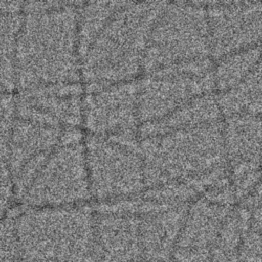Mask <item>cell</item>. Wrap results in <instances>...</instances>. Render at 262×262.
I'll return each instance as SVG.
<instances>
[{
	"instance_id": "6da1fadb",
	"label": "cell",
	"mask_w": 262,
	"mask_h": 262,
	"mask_svg": "<svg viewBox=\"0 0 262 262\" xmlns=\"http://www.w3.org/2000/svg\"><path fill=\"white\" fill-rule=\"evenodd\" d=\"M15 45V86L25 91L78 83L79 9L73 3L30 2Z\"/></svg>"
},
{
	"instance_id": "7a4b0ae2",
	"label": "cell",
	"mask_w": 262,
	"mask_h": 262,
	"mask_svg": "<svg viewBox=\"0 0 262 262\" xmlns=\"http://www.w3.org/2000/svg\"><path fill=\"white\" fill-rule=\"evenodd\" d=\"M222 121L139 139L145 188L184 182L207 192L227 185Z\"/></svg>"
},
{
	"instance_id": "3957f363",
	"label": "cell",
	"mask_w": 262,
	"mask_h": 262,
	"mask_svg": "<svg viewBox=\"0 0 262 262\" xmlns=\"http://www.w3.org/2000/svg\"><path fill=\"white\" fill-rule=\"evenodd\" d=\"M167 3L123 2L80 56L81 77L92 92L142 75L155 23Z\"/></svg>"
},
{
	"instance_id": "277c9868",
	"label": "cell",
	"mask_w": 262,
	"mask_h": 262,
	"mask_svg": "<svg viewBox=\"0 0 262 262\" xmlns=\"http://www.w3.org/2000/svg\"><path fill=\"white\" fill-rule=\"evenodd\" d=\"M14 228L25 261L96 262L95 215L87 207L28 210Z\"/></svg>"
},
{
	"instance_id": "5b68a950",
	"label": "cell",
	"mask_w": 262,
	"mask_h": 262,
	"mask_svg": "<svg viewBox=\"0 0 262 262\" xmlns=\"http://www.w3.org/2000/svg\"><path fill=\"white\" fill-rule=\"evenodd\" d=\"M211 58L207 7L168 3L155 23L142 61V75Z\"/></svg>"
},
{
	"instance_id": "8992f818",
	"label": "cell",
	"mask_w": 262,
	"mask_h": 262,
	"mask_svg": "<svg viewBox=\"0 0 262 262\" xmlns=\"http://www.w3.org/2000/svg\"><path fill=\"white\" fill-rule=\"evenodd\" d=\"M84 147L91 198L110 202L139 195L145 189L139 142L90 134Z\"/></svg>"
},
{
	"instance_id": "52a82bcc",
	"label": "cell",
	"mask_w": 262,
	"mask_h": 262,
	"mask_svg": "<svg viewBox=\"0 0 262 262\" xmlns=\"http://www.w3.org/2000/svg\"><path fill=\"white\" fill-rule=\"evenodd\" d=\"M211 58L181 63L144 75L138 81L139 125L157 122L191 99L215 92Z\"/></svg>"
},
{
	"instance_id": "ba28073f",
	"label": "cell",
	"mask_w": 262,
	"mask_h": 262,
	"mask_svg": "<svg viewBox=\"0 0 262 262\" xmlns=\"http://www.w3.org/2000/svg\"><path fill=\"white\" fill-rule=\"evenodd\" d=\"M91 198L85 147L60 140L20 201L41 208L67 207Z\"/></svg>"
},
{
	"instance_id": "9c48e42d",
	"label": "cell",
	"mask_w": 262,
	"mask_h": 262,
	"mask_svg": "<svg viewBox=\"0 0 262 262\" xmlns=\"http://www.w3.org/2000/svg\"><path fill=\"white\" fill-rule=\"evenodd\" d=\"M138 82L114 84L88 92L83 100V122L93 135L139 139Z\"/></svg>"
},
{
	"instance_id": "30bf717a",
	"label": "cell",
	"mask_w": 262,
	"mask_h": 262,
	"mask_svg": "<svg viewBox=\"0 0 262 262\" xmlns=\"http://www.w3.org/2000/svg\"><path fill=\"white\" fill-rule=\"evenodd\" d=\"M211 57L262 44V2L216 3L207 7Z\"/></svg>"
},
{
	"instance_id": "8fae6325",
	"label": "cell",
	"mask_w": 262,
	"mask_h": 262,
	"mask_svg": "<svg viewBox=\"0 0 262 262\" xmlns=\"http://www.w3.org/2000/svg\"><path fill=\"white\" fill-rule=\"evenodd\" d=\"M78 83L53 84L20 91L15 100L17 119L45 126L74 127L83 121Z\"/></svg>"
},
{
	"instance_id": "7c38bea8",
	"label": "cell",
	"mask_w": 262,
	"mask_h": 262,
	"mask_svg": "<svg viewBox=\"0 0 262 262\" xmlns=\"http://www.w3.org/2000/svg\"><path fill=\"white\" fill-rule=\"evenodd\" d=\"M231 206L215 203L205 195L187 208L173 250L174 262H212L213 250Z\"/></svg>"
},
{
	"instance_id": "4fadbf2b",
	"label": "cell",
	"mask_w": 262,
	"mask_h": 262,
	"mask_svg": "<svg viewBox=\"0 0 262 262\" xmlns=\"http://www.w3.org/2000/svg\"><path fill=\"white\" fill-rule=\"evenodd\" d=\"M98 262H145L142 216L96 210Z\"/></svg>"
},
{
	"instance_id": "5bb4252c",
	"label": "cell",
	"mask_w": 262,
	"mask_h": 262,
	"mask_svg": "<svg viewBox=\"0 0 262 262\" xmlns=\"http://www.w3.org/2000/svg\"><path fill=\"white\" fill-rule=\"evenodd\" d=\"M61 128L17 119L12 123L8 143V165L12 176L33 158L52 151L59 145Z\"/></svg>"
},
{
	"instance_id": "9a60e30c",
	"label": "cell",
	"mask_w": 262,
	"mask_h": 262,
	"mask_svg": "<svg viewBox=\"0 0 262 262\" xmlns=\"http://www.w3.org/2000/svg\"><path fill=\"white\" fill-rule=\"evenodd\" d=\"M223 120L216 93L200 95L164 119L139 125L138 138H146L168 131L195 127Z\"/></svg>"
},
{
	"instance_id": "2e32d148",
	"label": "cell",
	"mask_w": 262,
	"mask_h": 262,
	"mask_svg": "<svg viewBox=\"0 0 262 262\" xmlns=\"http://www.w3.org/2000/svg\"><path fill=\"white\" fill-rule=\"evenodd\" d=\"M223 117L249 114L262 116V52L250 74L234 88L216 94Z\"/></svg>"
},
{
	"instance_id": "e0dca14e",
	"label": "cell",
	"mask_w": 262,
	"mask_h": 262,
	"mask_svg": "<svg viewBox=\"0 0 262 262\" xmlns=\"http://www.w3.org/2000/svg\"><path fill=\"white\" fill-rule=\"evenodd\" d=\"M262 52V44L238 50L216 60L213 69L215 93L237 86L253 70Z\"/></svg>"
},
{
	"instance_id": "ac0fdd59",
	"label": "cell",
	"mask_w": 262,
	"mask_h": 262,
	"mask_svg": "<svg viewBox=\"0 0 262 262\" xmlns=\"http://www.w3.org/2000/svg\"><path fill=\"white\" fill-rule=\"evenodd\" d=\"M251 226V212L233 209L226 217L217 237L212 262H236L245 234Z\"/></svg>"
},
{
	"instance_id": "d6986e66",
	"label": "cell",
	"mask_w": 262,
	"mask_h": 262,
	"mask_svg": "<svg viewBox=\"0 0 262 262\" xmlns=\"http://www.w3.org/2000/svg\"><path fill=\"white\" fill-rule=\"evenodd\" d=\"M23 16L0 13V90L15 87V45Z\"/></svg>"
},
{
	"instance_id": "ffe728a7",
	"label": "cell",
	"mask_w": 262,
	"mask_h": 262,
	"mask_svg": "<svg viewBox=\"0 0 262 262\" xmlns=\"http://www.w3.org/2000/svg\"><path fill=\"white\" fill-rule=\"evenodd\" d=\"M123 2H90L79 9V59Z\"/></svg>"
},
{
	"instance_id": "44dd1931",
	"label": "cell",
	"mask_w": 262,
	"mask_h": 262,
	"mask_svg": "<svg viewBox=\"0 0 262 262\" xmlns=\"http://www.w3.org/2000/svg\"><path fill=\"white\" fill-rule=\"evenodd\" d=\"M19 257L14 220H3L0 222V260L18 261Z\"/></svg>"
},
{
	"instance_id": "7402d4cb",
	"label": "cell",
	"mask_w": 262,
	"mask_h": 262,
	"mask_svg": "<svg viewBox=\"0 0 262 262\" xmlns=\"http://www.w3.org/2000/svg\"><path fill=\"white\" fill-rule=\"evenodd\" d=\"M238 259L241 262H262V233L251 226L244 236Z\"/></svg>"
},
{
	"instance_id": "603a6c76",
	"label": "cell",
	"mask_w": 262,
	"mask_h": 262,
	"mask_svg": "<svg viewBox=\"0 0 262 262\" xmlns=\"http://www.w3.org/2000/svg\"><path fill=\"white\" fill-rule=\"evenodd\" d=\"M20 4L12 2H0V13H13L18 12Z\"/></svg>"
},
{
	"instance_id": "cb8c5ba5",
	"label": "cell",
	"mask_w": 262,
	"mask_h": 262,
	"mask_svg": "<svg viewBox=\"0 0 262 262\" xmlns=\"http://www.w3.org/2000/svg\"><path fill=\"white\" fill-rule=\"evenodd\" d=\"M0 262H18V261H14V260H0Z\"/></svg>"
},
{
	"instance_id": "d4e9b609",
	"label": "cell",
	"mask_w": 262,
	"mask_h": 262,
	"mask_svg": "<svg viewBox=\"0 0 262 262\" xmlns=\"http://www.w3.org/2000/svg\"><path fill=\"white\" fill-rule=\"evenodd\" d=\"M3 96H4V91H1V90H0V99H1Z\"/></svg>"
},
{
	"instance_id": "484cf974",
	"label": "cell",
	"mask_w": 262,
	"mask_h": 262,
	"mask_svg": "<svg viewBox=\"0 0 262 262\" xmlns=\"http://www.w3.org/2000/svg\"><path fill=\"white\" fill-rule=\"evenodd\" d=\"M24 262H31V261H24Z\"/></svg>"
}]
</instances>
